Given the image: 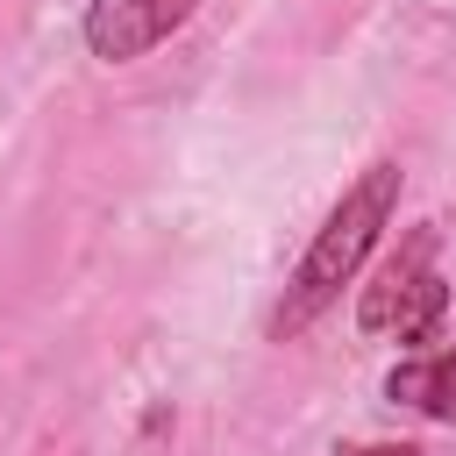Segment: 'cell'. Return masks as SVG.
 <instances>
[{"mask_svg":"<svg viewBox=\"0 0 456 456\" xmlns=\"http://www.w3.org/2000/svg\"><path fill=\"white\" fill-rule=\"evenodd\" d=\"M392 214H399V164L378 157V164H370V171L328 207V221L314 228V242H306V256H299V271H292V285H285L278 335H299L314 314L335 306V292L363 271V256L378 249V235H385Z\"/></svg>","mask_w":456,"mask_h":456,"instance_id":"obj_1","label":"cell"},{"mask_svg":"<svg viewBox=\"0 0 456 456\" xmlns=\"http://www.w3.org/2000/svg\"><path fill=\"white\" fill-rule=\"evenodd\" d=\"M442 314H449V285H442V271L428 264V242L399 249V256L363 285V299H356L363 335H399V342H435Z\"/></svg>","mask_w":456,"mask_h":456,"instance_id":"obj_2","label":"cell"},{"mask_svg":"<svg viewBox=\"0 0 456 456\" xmlns=\"http://www.w3.org/2000/svg\"><path fill=\"white\" fill-rule=\"evenodd\" d=\"M192 7H200V0H93V7H86V50H93L100 64H135V57H150L171 28H185Z\"/></svg>","mask_w":456,"mask_h":456,"instance_id":"obj_3","label":"cell"},{"mask_svg":"<svg viewBox=\"0 0 456 456\" xmlns=\"http://www.w3.org/2000/svg\"><path fill=\"white\" fill-rule=\"evenodd\" d=\"M385 399H399V406L456 428V349H428V356H413V363H392Z\"/></svg>","mask_w":456,"mask_h":456,"instance_id":"obj_4","label":"cell"},{"mask_svg":"<svg viewBox=\"0 0 456 456\" xmlns=\"http://www.w3.org/2000/svg\"><path fill=\"white\" fill-rule=\"evenodd\" d=\"M356 456H420L413 442H370V449H356Z\"/></svg>","mask_w":456,"mask_h":456,"instance_id":"obj_5","label":"cell"}]
</instances>
